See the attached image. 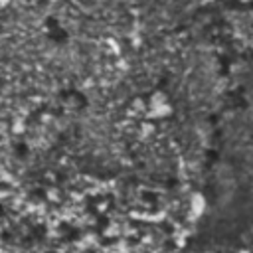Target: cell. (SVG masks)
<instances>
[{
	"label": "cell",
	"mask_w": 253,
	"mask_h": 253,
	"mask_svg": "<svg viewBox=\"0 0 253 253\" xmlns=\"http://www.w3.org/2000/svg\"><path fill=\"white\" fill-rule=\"evenodd\" d=\"M170 101L164 93H152L146 99V115L152 119H162L170 115Z\"/></svg>",
	"instance_id": "cell-1"
}]
</instances>
